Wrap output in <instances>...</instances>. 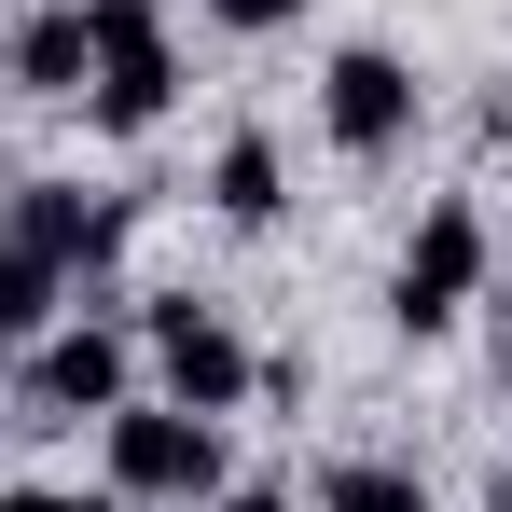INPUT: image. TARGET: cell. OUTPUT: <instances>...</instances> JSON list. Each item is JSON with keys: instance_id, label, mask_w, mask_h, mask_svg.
<instances>
[{"instance_id": "1", "label": "cell", "mask_w": 512, "mask_h": 512, "mask_svg": "<svg viewBox=\"0 0 512 512\" xmlns=\"http://www.w3.org/2000/svg\"><path fill=\"white\" fill-rule=\"evenodd\" d=\"M97 471H111V499L125 512H208L236 485V457H222V416H194V402H111L97 416Z\"/></svg>"}, {"instance_id": "2", "label": "cell", "mask_w": 512, "mask_h": 512, "mask_svg": "<svg viewBox=\"0 0 512 512\" xmlns=\"http://www.w3.org/2000/svg\"><path fill=\"white\" fill-rule=\"evenodd\" d=\"M167 97H180L167 14H153V0H84V97H70V111H84L97 139H153Z\"/></svg>"}, {"instance_id": "3", "label": "cell", "mask_w": 512, "mask_h": 512, "mask_svg": "<svg viewBox=\"0 0 512 512\" xmlns=\"http://www.w3.org/2000/svg\"><path fill=\"white\" fill-rule=\"evenodd\" d=\"M485 208L471 194H429L416 208V236H402V263H388V333L402 346H429V333H457L471 305H485Z\"/></svg>"}, {"instance_id": "4", "label": "cell", "mask_w": 512, "mask_h": 512, "mask_svg": "<svg viewBox=\"0 0 512 512\" xmlns=\"http://www.w3.org/2000/svg\"><path fill=\"white\" fill-rule=\"evenodd\" d=\"M125 374H139V319H56V333L14 346V402L42 429H84L125 402Z\"/></svg>"}, {"instance_id": "5", "label": "cell", "mask_w": 512, "mask_h": 512, "mask_svg": "<svg viewBox=\"0 0 512 512\" xmlns=\"http://www.w3.org/2000/svg\"><path fill=\"white\" fill-rule=\"evenodd\" d=\"M139 346H153V374H167V402H194V416H236L263 388L250 333L222 319V305H194V291H139Z\"/></svg>"}, {"instance_id": "6", "label": "cell", "mask_w": 512, "mask_h": 512, "mask_svg": "<svg viewBox=\"0 0 512 512\" xmlns=\"http://www.w3.org/2000/svg\"><path fill=\"white\" fill-rule=\"evenodd\" d=\"M0 236L84 291V277H111V250H125V194H84V180H14V194H0Z\"/></svg>"}, {"instance_id": "7", "label": "cell", "mask_w": 512, "mask_h": 512, "mask_svg": "<svg viewBox=\"0 0 512 512\" xmlns=\"http://www.w3.org/2000/svg\"><path fill=\"white\" fill-rule=\"evenodd\" d=\"M319 139H333L346 167H388V153L416 139V70H402L388 42H346L333 70H319Z\"/></svg>"}, {"instance_id": "8", "label": "cell", "mask_w": 512, "mask_h": 512, "mask_svg": "<svg viewBox=\"0 0 512 512\" xmlns=\"http://www.w3.org/2000/svg\"><path fill=\"white\" fill-rule=\"evenodd\" d=\"M208 208H222L236 236H277V208H291V167H277V139H263V125H236V139L208 153Z\"/></svg>"}, {"instance_id": "9", "label": "cell", "mask_w": 512, "mask_h": 512, "mask_svg": "<svg viewBox=\"0 0 512 512\" xmlns=\"http://www.w3.org/2000/svg\"><path fill=\"white\" fill-rule=\"evenodd\" d=\"M0 70H14V97H84V0H42Z\"/></svg>"}, {"instance_id": "10", "label": "cell", "mask_w": 512, "mask_h": 512, "mask_svg": "<svg viewBox=\"0 0 512 512\" xmlns=\"http://www.w3.org/2000/svg\"><path fill=\"white\" fill-rule=\"evenodd\" d=\"M319 512H429V485L402 457H333V471H319Z\"/></svg>"}, {"instance_id": "11", "label": "cell", "mask_w": 512, "mask_h": 512, "mask_svg": "<svg viewBox=\"0 0 512 512\" xmlns=\"http://www.w3.org/2000/svg\"><path fill=\"white\" fill-rule=\"evenodd\" d=\"M56 305H70V277H56V263H28L14 236H0V333H14V346L56 333Z\"/></svg>"}, {"instance_id": "12", "label": "cell", "mask_w": 512, "mask_h": 512, "mask_svg": "<svg viewBox=\"0 0 512 512\" xmlns=\"http://www.w3.org/2000/svg\"><path fill=\"white\" fill-rule=\"evenodd\" d=\"M208 28H236V42H277V28H305V0H194Z\"/></svg>"}, {"instance_id": "13", "label": "cell", "mask_w": 512, "mask_h": 512, "mask_svg": "<svg viewBox=\"0 0 512 512\" xmlns=\"http://www.w3.org/2000/svg\"><path fill=\"white\" fill-rule=\"evenodd\" d=\"M208 512H305V499H291V485H222Z\"/></svg>"}, {"instance_id": "14", "label": "cell", "mask_w": 512, "mask_h": 512, "mask_svg": "<svg viewBox=\"0 0 512 512\" xmlns=\"http://www.w3.org/2000/svg\"><path fill=\"white\" fill-rule=\"evenodd\" d=\"M14 512H125V499H111V485H97V499H70V485H28Z\"/></svg>"}, {"instance_id": "15", "label": "cell", "mask_w": 512, "mask_h": 512, "mask_svg": "<svg viewBox=\"0 0 512 512\" xmlns=\"http://www.w3.org/2000/svg\"><path fill=\"white\" fill-rule=\"evenodd\" d=\"M499 388H512V305H499Z\"/></svg>"}, {"instance_id": "16", "label": "cell", "mask_w": 512, "mask_h": 512, "mask_svg": "<svg viewBox=\"0 0 512 512\" xmlns=\"http://www.w3.org/2000/svg\"><path fill=\"white\" fill-rule=\"evenodd\" d=\"M0 374H14V333H0Z\"/></svg>"}, {"instance_id": "17", "label": "cell", "mask_w": 512, "mask_h": 512, "mask_svg": "<svg viewBox=\"0 0 512 512\" xmlns=\"http://www.w3.org/2000/svg\"><path fill=\"white\" fill-rule=\"evenodd\" d=\"M499 512H512V471H499Z\"/></svg>"}, {"instance_id": "18", "label": "cell", "mask_w": 512, "mask_h": 512, "mask_svg": "<svg viewBox=\"0 0 512 512\" xmlns=\"http://www.w3.org/2000/svg\"><path fill=\"white\" fill-rule=\"evenodd\" d=\"M0 512H14V499H0Z\"/></svg>"}]
</instances>
